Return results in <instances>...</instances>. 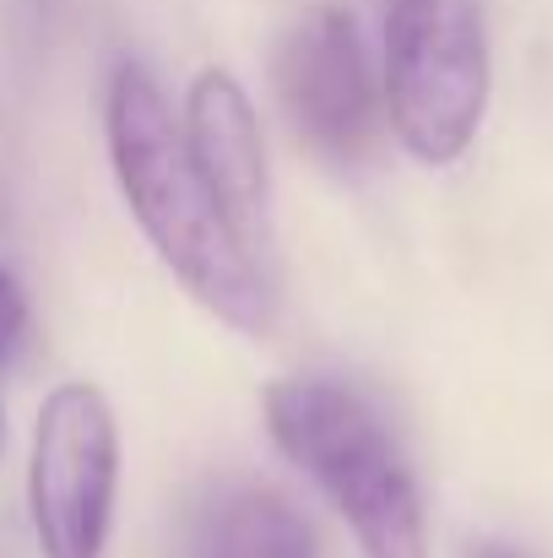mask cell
Returning a JSON list of instances; mask_svg holds the SVG:
<instances>
[{"label": "cell", "instance_id": "6da1fadb", "mask_svg": "<svg viewBox=\"0 0 553 558\" xmlns=\"http://www.w3.org/2000/svg\"><path fill=\"white\" fill-rule=\"evenodd\" d=\"M104 131H109L115 185L131 217L142 222L147 244L158 250V260L184 282V293L244 337L272 331L277 320L272 282L250 255V244L233 233L206 174L195 169L184 125L175 120L164 87L147 76V65L115 71Z\"/></svg>", "mask_w": 553, "mask_h": 558}, {"label": "cell", "instance_id": "7a4b0ae2", "mask_svg": "<svg viewBox=\"0 0 553 558\" xmlns=\"http://www.w3.org/2000/svg\"><path fill=\"white\" fill-rule=\"evenodd\" d=\"M266 428L277 450L304 466L337 515L353 526L364 558H429L423 499L407 456L359 390L342 379H277L266 385Z\"/></svg>", "mask_w": 553, "mask_h": 558}, {"label": "cell", "instance_id": "3957f363", "mask_svg": "<svg viewBox=\"0 0 553 558\" xmlns=\"http://www.w3.org/2000/svg\"><path fill=\"white\" fill-rule=\"evenodd\" d=\"M380 33V98L401 153L429 169L456 163L494 93L483 0H385Z\"/></svg>", "mask_w": 553, "mask_h": 558}, {"label": "cell", "instance_id": "277c9868", "mask_svg": "<svg viewBox=\"0 0 553 558\" xmlns=\"http://www.w3.org/2000/svg\"><path fill=\"white\" fill-rule=\"evenodd\" d=\"M120 494V423L93 379L44 396L27 445V515L44 558H104Z\"/></svg>", "mask_w": 553, "mask_h": 558}, {"label": "cell", "instance_id": "5b68a950", "mask_svg": "<svg viewBox=\"0 0 553 558\" xmlns=\"http://www.w3.org/2000/svg\"><path fill=\"white\" fill-rule=\"evenodd\" d=\"M277 98L299 131L304 147H315L332 163H359L380 131V82L369 65L364 33L353 11L315 5L304 11L272 60Z\"/></svg>", "mask_w": 553, "mask_h": 558}, {"label": "cell", "instance_id": "8992f818", "mask_svg": "<svg viewBox=\"0 0 553 558\" xmlns=\"http://www.w3.org/2000/svg\"><path fill=\"white\" fill-rule=\"evenodd\" d=\"M184 142L195 169L206 174V185L217 195V206L228 211L233 233L250 244V255H261V244L272 239V174H266V142H261V120L250 93L239 87V76H228L223 65H206L190 93H184Z\"/></svg>", "mask_w": 553, "mask_h": 558}, {"label": "cell", "instance_id": "52a82bcc", "mask_svg": "<svg viewBox=\"0 0 553 558\" xmlns=\"http://www.w3.org/2000/svg\"><path fill=\"white\" fill-rule=\"evenodd\" d=\"M184 558H321V543L293 499L244 483L195 510Z\"/></svg>", "mask_w": 553, "mask_h": 558}, {"label": "cell", "instance_id": "ba28073f", "mask_svg": "<svg viewBox=\"0 0 553 558\" xmlns=\"http://www.w3.org/2000/svg\"><path fill=\"white\" fill-rule=\"evenodd\" d=\"M22 331H27V293L0 266V364H11V353L22 348Z\"/></svg>", "mask_w": 553, "mask_h": 558}, {"label": "cell", "instance_id": "9c48e42d", "mask_svg": "<svg viewBox=\"0 0 553 558\" xmlns=\"http://www.w3.org/2000/svg\"><path fill=\"white\" fill-rule=\"evenodd\" d=\"M472 558H527V554H516L505 543H483V548H472Z\"/></svg>", "mask_w": 553, "mask_h": 558}, {"label": "cell", "instance_id": "30bf717a", "mask_svg": "<svg viewBox=\"0 0 553 558\" xmlns=\"http://www.w3.org/2000/svg\"><path fill=\"white\" fill-rule=\"evenodd\" d=\"M0 450H5V417H0Z\"/></svg>", "mask_w": 553, "mask_h": 558}]
</instances>
